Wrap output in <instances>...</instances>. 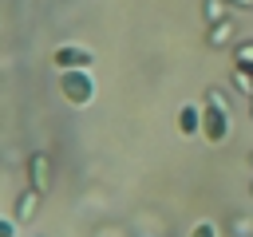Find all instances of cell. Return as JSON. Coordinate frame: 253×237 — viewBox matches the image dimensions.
<instances>
[{
    "label": "cell",
    "mask_w": 253,
    "mask_h": 237,
    "mask_svg": "<svg viewBox=\"0 0 253 237\" xmlns=\"http://www.w3.org/2000/svg\"><path fill=\"white\" fill-rule=\"evenodd\" d=\"M28 186L36 194H47V186H51V162H47V154H32L28 158Z\"/></svg>",
    "instance_id": "277c9868"
},
{
    "label": "cell",
    "mask_w": 253,
    "mask_h": 237,
    "mask_svg": "<svg viewBox=\"0 0 253 237\" xmlns=\"http://www.w3.org/2000/svg\"><path fill=\"white\" fill-rule=\"evenodd\" d=\"M225 8H229L225 0H206V20L210 24H221L225 20Z\"/></svg>",
    "instance_id": "ba28073f"
},
{
    "label": "cell",
    "mask_w": 253,
    "mask_h": 237,
    "mask_svg": "<svg viewBox=\"0 0 253 237\" xmlns=\"http://www.w3.org/2000/svg\"><path fill=\"white\" fill-rule=\"evenodd\" d=\"M20 233V221L16 217H0V237H16Z\"/></svg>",
    "instance_id": "30bf717a"
},
{
    "label": "cell",
    "mask_w": 253,
    "mask_h": 237,
    "mask_svg": "<svg viewBox=\"0 0 253 237\" xmlns=\"http://www.w3.org/2000/svg\"><path fill=\"white\" fill-rule=\"evenodd\" d=\"M249 158H253V154H249Z\"/></svg>",
    "instance_id": "4fadbf2b"
},
{
    "label": "cell",
    "mask_w": 253,
    "mask_h": 237,
    "mask_svg": "<svg viewBox=\"0 0 253 237\" xmlns=\"http://www.w3.org/2000/svg\"><path fill=\"white\" fill-rule=\"evenodd\" d=\"M186 237H217V225L213 221H198V225H190Z\"/></svg>",
    "instance_id": "9c48e42d"
},
{
    "label": "cell",
    "mask_w": 253,
    "mask_h": 237,
    "mask_svg": "<svg viewBox=\"0 0 253 237\" xmlns=\"http://www.w3.org/2000/svg\"><path fill=\"white\" fill-rule=\"evenodd\" d=\"M225 4H233V8H253V0H225Z\"/></svg>",
    "instance_id": "8fae6325"
},
{
    "label": "cell",
    "mask_w": 253,
    "mask_h": 237,
    "mask_svg": "<svg viewBox=\"0 0 253 237\" xmlns=\"http://www.w3.org/2000/svg\"><path fill=\"white\" fill-rule=\"evenodd\" d=\"M51 63H55L59 71H75V67H91L95 55H91L87 47H79V43H59V47L51 51Z\"/></svg>",
    "instance_id": "3957f363"
},
{
    "label": "cell",
    "mask_w": 253,
    "mask_h": 237,
    "mask_svg": "<svg viewBox=\"0 0 253 237\" xmlns=\"http://www.w3.org/2000/svg\"><path fill=\"white\" fill-rule=\"evenodd\" d=\"M178 134H202V107H194V103H186L182 111H178Z\"/></svg>",
    "instance_id": "8992f818"
},
{
    "label": "cell",
    "mask_w": 253,
    "mask_h": 237,
    "mask_svg": "<svg viewBox=\"0 0 253 237\" xmlns=\"http://www.w3.org/2000/svg\"><path fill=\"white\" fill-rule=\"evenodd\" d=\"M40 198H43V194H36L32 186H28V190H20V198H16V209H12V217H16L20 225H24V221H32V217H36V209H40Z\"/></svg>",
    "instance_id": "5b68a950"
},
{
    "label": "cell",
    "mask_w": 253,
    "mask_h": 237,
    "mask_svg": "<svg viewBox=\"0 0 253 237\" xmlns=\"http://www.w3.org/2000/svg\"><path fill=\"white\" fill-rule=\"evenodd\" d=\"M59 95L71 107H87L95 99V75L91 67H75V71H59Z\"/></svg>",
    "instance_id": "7a4b0ae2"
},
{
    "label": "cell",
    "mask_w": 253,
    "mask_h": 237,
    "mask_svg": "<svg viewBox=\"0 0 253 237\" xmlns=\"http://www.w3.org/2000/svg\"><path fill=\"white\" fill-rule=\"evenodd\" d=\"M233 40V24L221 20V24H210V47H225Z\"/></svg>",
    "instance_id": "52a82bcc"
},
{
    "label": "cell",
    "mask_w": 253,
    "mask_h": 237,
    "mask_svg": "<svg viewBox=\"0 0 253 237\" xmlns=\"http://www.w3.org/2000/svg\"><path fill=\"white\" fill-rule=\"evenodd\" d=\"M249 190H253V186H249Z\"/></svg>",
    "instance_id": "7c38bea8"
},
{
    "label": "cell",
    "mask_w": 253,
    "mask_h": 237,
    "mask_svg": "<svg viewBox=\"0 0 253 237\" xmlns=\"http://www.w3.org/2000/svg\"><path fill=\"white\" fill-rule=\"evenodd\" d=\"M202 138H206V142H225V138H229V99H225V91H217V87L206 91Z\"/></svg>",
    "instance_id": "6da1fadb"
}]
</instances>
